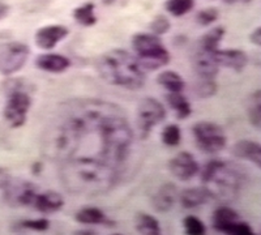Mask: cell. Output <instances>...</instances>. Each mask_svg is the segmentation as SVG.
<instances>
[{
    "label": "cell",
    "mask_w": 261,
    "mask_h": 235,
    "mask_svg": "<svg viewBox=\"0 0 261 235\" xmlns=\"http://www.w3.org/2000/svg\"><path fill=\"white\" fill-rule=\"evenodd\" d=\"M149 28H150L151 33L155 34V36H163L169 32L171 24H170L169 18L165 17V16H157L154 20L151 21Z\"/></svg>",
    "instance_id": "obj_34"
},
{
    "label": "cell",
    "mask_w": 261,
    "mask_h": 235,
    "mask_svg": "<svg viewBox=\"0 0 261 235\" xmlns=\"http://www.w3.org/2000/svg\"><path fill=\"white\" fill-rule=\"evenodd\" d=\"M226 3H234V2H237V0H225Z\"/></svg>",
    "instance_id": "obj_39"
},
{
    "label": "cell",
    "mask_w": 261,
    "mask_h": 235,
    "mask_svg": "<svg viewBox=\"0 0 261 235\" xmlns=\"http://www.w3.org/2000/svg\"><path fill=\"white\" fill-rule=\"evenodd\" d=\"M157 83L169 93H181L186 87L184 79L174 71H163L158 74Z\"/></svg>",
    "instance_id": "obj_23"
},
{
    "label": "cell",
    "mask_w": 261,
    "mask_h": 235,
    "mask_svg": "<svg viewBox=\"0 0 261 235\" xmlns=\"http://www.w3.org/2000/svg\"><path fill=\"white\" fill-rule=\"evenodd\" d=\"M201 183L211 195V199L231 201L241 192L243 175L230 164L212 160L202 170Z\"/></svg>",
    "instance_id": "obj_4"
},
{
    "label": "cell",
    "mask_w": 261,
    "mask_h": 235,
    "mask_svg": "<svg viewBox=\"0 0 261 235\" xmlns=\"http://www.w3.org/2000/svg\"><path fill=\"white\" fill-rule=\"evenodd\" d=\"M166 101L170 108L176 113L179 119H187L191 115V105L188 99L181 93H169L166 95Z\"/></svg>",
    "instance_id": "obj_24"
},
{
    "label": "cell",
    "mask_w": 261,
    "mask_h": 235,
    "mask_svg": "<svg viewBox=\"0 0 261 235\" xmlns=\"http://www.w3.org/2000/svg\"><path fill=\"white\" fill-rule=\"evenodd\" d=\"M195 7V0H166L165 8L174 17H181L191 12Z\"/></svg>",
    "instance_id": "obj_28"
},
{
    "label": "cell",
    "mask_w": 261,
    "mask_h": 235,
    "mask_svg": "<svg viewBox=\"0 0 261 235\" xmlns=\"http://www.w3.org/2000/svg\"><path fill=\"white\" fill-rule=\"evenodd\" d=\"M95 68L99 77L110 85L137 90L145 84V71L137 58L122 48L102 54L95 62Z\"/></svg>",
    "instance_id": "obj_3"
},
{
    "label": "cell",
    "mask_w": 261,
    "mask_h": 235,
    "mask_svg": "<svg viewBox=\"0 0 261 235\" xmlns=\"http://www.w3.org/2000/svg\"><path fill=\"white\" fill-rule=\"evenodd\" d=\"M132 48L144 71L162 68L170 62V53L155 34L137 33L132 37Z\"/></svg>",
    "instance_id": "obj_5"
},
{
    "label": "cell",
    "mask_w": 261,
    "mask_h": 235,
    "mask_svg": "<svg viewBox=\"0 0 261 235\" xmlns=\"http://www.w3.org/2000/svg\"><path fill=\"white\" fill-rule=\"evenodd\" d=\"M220 17V12H218V9L216 8H206V9H202L201 12L197 13V22H199L201 27H209L212 25L213 22H216Z\"/></svg>",
    "instance_id": "obj_33"
},
{
    "label": "cell",
    "mask_w": 261,
    "mask_h": 235,
    "mask_svg": "<svg viewBox=\"0 0 261 235\" xmlns=\"http://www.w3.org/2000/svg\"><path fill=\"white\" fill-rule=\"evenodd\" d=\"M64 205V199L57 191H46L43 194H37L33 206L41 213L50 215L60 211Z\"/></svg>",
    "instance_id": "obj_16"
},
{
    "label": "cell",
    "mask_w": 261,
    "mask_h": 235,
    "mask_svg": "<svg viewBox=\"0 0 261 235\" xmlns=\"http://www.w3.org/2000/svg\"><path fill=\"white\" fill-rule=\"evenodd\" d=\"M169 171L181 181H188L195 178L200 171L199 162L191 153L180 152L169 161Z\"/></svg>",
    "instance_id": "obj_11"
},
{
    "label": "cell",
    "mask_w": 261,
    "mask_h": 235,
    "mask_svg": "<svg viewBox=\"0 0 261 235\" xmlns=\"http://www.w3.org/2000/svg\"><path fill=\"white\" fill-rule=\"evenodd\" d=\"M230 235H253V230L247 222L238 220L230 230Z\"/></svg>",
    "instance_id": "obj_35"
},
{
    "label": "cell",
    "mask_w": 261,
    "mask_h": 235,
    "mask_svg": "<svg viewBox=\"0 0 261 235\" xmlns=\"http://www.w3.org/2000/svg\"><path fill=\"white\" fill-rule=\"evenodd\" d=\"M178 188L175 187V185L165 183L157 190L155 195L151 199V204H153L157 212L166 213V212L171 211L172 206L175 205V202L178 201Z\"/></svg>",
    "instance_id": "obj_15"
},
{
    "label": "cell",
    "mask_w": 261,
    "mask_h": 235,
    "mask_svg": "<svg viewBox=\"0 0 261 235\" xmlns=\"http://www.w3.org/2000/svg\"><path fill=\"white\" fill-rule=\"evenodd\" d=\"M36 66L42 71L50 72V73H62L69 68L71 62L68 58L63 55L48 53V54H41L37 57Z\"/></svg>",
    "instance_id": "obj_18"
},
{
    "label": "cell",
    "mask_w": 261,
    "mask_h": 235,
    "mask_svg": "<svg viewBox=\"0 0 261 235\" xmlns=\"http://www.w3.org/2000/svg\"><path fill=\"white\" fill-rule=\"evenodd\" d=\"M134 129L118 105L74 98L60 105L42 135V152L57 164L93 160L122 170L129 157Z\"/></svg>",
    "instance_id": "obj_1"
},
{
    "label": "cell",
    "mask_w": 261,
    "mask_h": 235,
    "mask_svg": "<svg viewBox=\"0 0 261 235\" xmlns=\"http://www.w3.org/2000/svg\"><path fill=\"white\" fill-rule=\"evenodd\" d=\"M30 50L21 42L0 43V73L11 76L25 66Z\"/></svg>",
    "instance_id": "obj_9"
},
{
    "label": "cell",
    "mask_w": 261,
    "mask_h": 235,
    "mask_svg": "<svg viewBox=\"0 0 261 235\" xmlns=\"http://www.w3.org/2000/svg\"><path fill=\"white\" fill-rule=\"evenodd\" d=\"M180 200V204L187 209L197 208V206H201L204 204L211 200V195L206 191V188L202 186V187H195V188H187L184 190L178 197Z\"/></svg>",
    "instance_id": "obj_19"
},
{
    "label": "cell",
    "mask_w": 261,
    "mask_h": 235,
    "mask_svg": "<svg viewBox=\"0 0 261 235\" xmlns=\"http://www.w3.org/2000/svg\"><path fill=\"white\" fill-rule=\"evenodd\" d=\"M73 18L83 27H93L97 22V17L94 15V4L86 3L77 7L73 11Z\"/></svg>",
    "instance_id": "obj_27"
},
{
    "label": "cell",
    "mask_w": 261,
    "mask_h": 235,
    "mask_svg": "<svg viewBox=\"0 0 261 235\" xmlns=\"http://www.w3.org/2000/svg\"><path fill=\"white\" fill-rule=\"evenodd\" d=\"M8 11H9V7L4 3H0V20L2 18L6 17L8 15Z\"/></svg>",
    "instance_id": "obj_38"
},
{
    "label": "cell",
    "mask_w": 261,
    "mask_h": 235,
    "mask_svg": "<svg viewBox=\"0 0 261 235\" xmlns=\"http://www.w3.org/2000/svg\"><path fill=\"white\" fill-rule=\"evenodd\" d=\"M76 221L81 225H106L113 226L114 222L109 221L103 212L98 208H83L76 213Z\"/></svg>",
    "instance_id": "obj_21"
},
{
    "label": "cell",
    "mask_w": 261,
    "mask_h": 235,
    "mask_svg": "<svg viewBox=\"0 0 261 235\" xmlns=\"http://www.w3.org/2000/svg\"><path fill=\"white\" fill-rule=\"evenodd\" d=\"M62 185L69 194L99 196L113 190L122 170L93 160H71L59 165Z\"/></svg>",
    "instance_id": "obj_2"
},
{
    "label": "cell",
    "mask_w": 261,
    "mask_h": 235,
    "mask_svg": "<svg viewBox=\"0 0 261 235\" xmlns=\"http://www.w3.org/2000/svg\"><path fill=\"white\" fill-rule=\"evenodd\" d=\"M193 69L197 77L200 79H216L220 71V66L214 58V53L197 48L193 57Z\"/></svg>",
    "instance_id": "obj_12"
},
{
    "label": "cell",
    "mask_w": 261,
    "mask_h": 235,
    "mask_svg": "<svg viewBox=\"0 0 261 235\" xmlns=\"http://www.w3.org/2000/svg\"><path fill=\"white\" fill-rule=\"evenodd\" d=\"M235 157L252 162L256 167H261V146L257 141L239 140L232 148Z\"/></svg>",
    "instance_id": "obj_17"
},
{
    "label": "cell",
    "mask_w": 261,
    "mask_h": 235,
    "mask_svg": "<svg viewBox=\"0 0 261 235\" xmlns=\"http://www.w3.org/2000/svg\"><path fill=\"white\" fill-rule=\"evenodd\" d=\"M166 119V109L155 98L146 97L137 106L136 125L141 139L149 136L151 129Z\"/></svg>",
    "instance_id": "obj_8"
},
{
    "label": "cell",
    "mask_w": 261,
    "mask_h": 235,
    "mask_svg": "<svg viewBox=\"0 0 261 235\" xmlns=\"http://www.w3.org/2000/svg\"><path fill=\"white\" fill-rule=\"evenodd\" d=\"M181 140V131L178 124H167L162 131V141L167 146L179 145Z\"/></svg>",
    "instance_id": "obj_30"
},
{
    "label": "cell",
    "mask_w": 261,
    "mask_h": 235,
    "mask_svg": "<svg viewBox=\"0 0 261 235\" xmlns=\"http://www.w3.org/2000/svg\"><path fill=\"white\" fill-rule=\"evenodd\" d=\"M68 36V29L63 25H47L37 30L36 45L42 50H53L60 41Z\"/></svg>",
    "instance_id": "obj_13"
},
{
    "label": "cell",
    "mask_w": 261,
    "mask_h": 235,
    "mask_svg": "<svg viewBox=\"0 0 261 235\" xmlns=\"http://www.w3.org/2000/svg\"><path fill=\"white\" fill-rule=\"evenodd\" d=\"M18 227L25 230H36V231H45L50 227V221L47 218H37V220H24L18 222Z\"/></svg>",
    "instance_id": "obj_32"
},
{
    "label": "cell",
    "mask_w": 261,
    "mask_h": 235,
    "mask_svg": "<svg viewBox=\"0 0 261 235\" xmlns=\"http://www.w3.org/2000/svg\"><path fill=\"white\" fill-rule=\"evenodd\" d=\"M135 227L140 234L144 235H158L161 234L160 222L155 217L148 213H137L135 216Z\"/></svg>",
    "instance_id": "obj_22"
},
{
    "label": "cell",
    "mask_w": 261,
    "mask_h": 235,
    "mask_svg": "<svg viewBox=\"0 0 261 235\" xmlns=\"http://www.w3.org/2000/svg\"><path fill=\"white\" fill-rule=\"evenodd\" d=\"M9 179H11V175L7 173L6 170L0 167V188L6 187V185L8 183Z\"/></svg>",
    "instance_id": "obj_37"
},
{
    "label": "cell",
    "mask_w": 261,
    "mask_h": 235,
    "mask_svg": "<svg viewBox=\"0 0 261 235\" xmlns=\"http://www.w3.org/2000/svg\"><path fill=\"white\" fill-rule=\"evenodd\" d=\"M183 226L186 234L188 235H204L206 231L204 222L195 216H187L183 220Z\"/></svg>",
    "instance_id": "obj_31"
},
{
    "label": "cell",
    "mask_w": 261,
    "mask_h": 235,
    "mask_svg": "<svg viewBox=\"0 0 261 235\" xmlns=\"http://www.w3.org/2000/svg\"><path fill=\"white\" fill-rule=\"evenodd\" d=\"M214 58L220 67L234 69L237 72H242L248 64V55L243 50L231 48V50H216Z\"/></svg>",
    "instance_id": "obj_14"
},
{
    "label": "cell",
    "mask_w": 261,
    "mask_h": 235,
    "mask_svg": "<svg viewBox=\"0 0 261 235\" xmlns=\"http://www.w3.org/2000/svg\"><path fill=\"white\" fill-rule=\"evenodd\" d=\"M239 220V215L234 209L228 206L218 208L213 215V227L217 231L230 234V230L234 226V223Z\"/></svg>",
    "instance_id": "obj_20"
},
{
    "label": "cell",
    "mask_w": 261,
    "mask_h": 235,
    "mask_svg": "<svg viewBox=\"0 0 261 235\" xmlns=\"http://www.w3.org/2000/svg\"><path fill=\"white\" fill-rule=\"evenodd\" d=\"M249 41L252 42L253 45L261 46V28H256L255 32L251 33V36H249Z\"/></svg>",
    "instance_id": "obj_36"
},
{
    "label": "cell",
    "mask_w": 261,
    "mask_h": 235,
    "mask_svg": "<svg viewBox=\"0 0 261 235\" xmlns=\"http://www.w3.org/2000/svg\"><path fill=\"white\" fill-rule=\"evenodd\" d=\"M223 36H225V29L222 27L211 29L200 38L199 48L214 53V51L220 48V43L222 41Z\"/></svg>",
    "instance_id": "obj_26"
},
{
    "label": "cell",
    "mask_w": 261,
    "mask_h": 235,
    "mask_svg": "<svg viewBox=\"0 0 261 235\" xmlns=\"http://www.w3.org/2000/svg\"><path fill=\"white\" fill-rule=\"evenodd\" d=\"M32 108V97L22 80H11L7 89V102L4 106V119L12 128H20L27 122Z\"/></svg>",
    "instance_id": "obj_6"
},
{
    "label": "cell",
    "mask_w": 261,
    "mask_h": 235,
    "mask_svg": "<svg viewBox=\"0 0 261 235\" xmlns=\"http://www.w3.org/2000/svg\"><path fill=\"white\" fill-rule=\"evenodd\" d=\"M216 79H196L195 92L201 98H209L217 93Z\"/></svg>",
    "instance_id": "obj_29"
},
{
    "label": "cell",
    "mask_w": 261,
    "mask_h": 235,
    "mask_svg": "<svg viewBox=\"0 0 261 235\" xmlns=\"http://www.w3.org/2000/svg\"><path fill=\"white\" fill-rule=\"evenodd\" d=\"M247 115L249 123L260 129L261 127V92L256 90L247 99Z\"/></svg>",
    "instance_id": "obj_25"
},
{
    "label": "cell",
    "mask_w": 261,
    "mask_h": 235,
    "mask_svg": "<svg viewBox=\"0 0 261 235\" xmlns=\"http://www.w3.org/2000/svg\"><path fill=\"white\" fill-rule=\"evenodd\" d=\"M4 190V199L13 208L32 206L37 196V187L24 179H9Z\"/></svg>",
    "instance_id": "obj_10"
},
{
    "label": "cell",
    "mask_w": 261,
    "mask_h": 235,
    "mask_svg": "<svg viewBox=\"0 0 261 235\" xmlns=\"http://www.w3.org/2000/svg\"><path fill=\"white\" fill-rule=\"evenodd\" d=\"M192 134L196 144H197V148L209 154H214V153L223 150L226 143H227L223 128L216 123H196L192 127Z\"/></svg>",
    "instance_id": "obj_7"
}]
</instances>
